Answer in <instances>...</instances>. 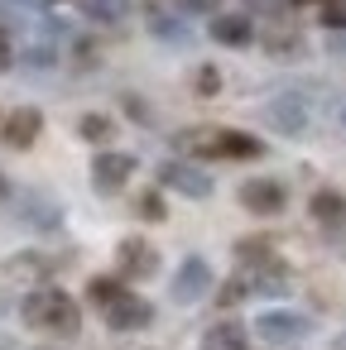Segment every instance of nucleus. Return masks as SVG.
I'll return each mask as SVG.
<instances>
[{"instance_id": "obj_1", "label": "nucleus", "mask_w": 346, "mask_h": 350, "mask_svg": "<svg viewBox=\"0 0 346 350\" xmlns=\"http://www.w3.org/2000/svg\"><path fill=\"white\" fill-rule=\"evenodd\" d=\"M20 317H25V326L49 331V336H77V326H82V312L63 288H34L20 302Z\"/></svg>"}, {"instance_id": "obj_2", "label": "nucleus", "mask_w": 346, "mask_h": 350, "mask_svg": "<svg viewBox=\"0 0 346 350\" xmlns=\"http://www.w3.org/2000/svg\"><path fill=\"white\" fill-rule=\"evenodd\" d=\"M173 149L188 159H260L264 154V144L240 130H183L173 135Z\"/></svg>"}, {"instance_id": "obj_3", "label": "nucleus", "mask_w": 346, "mask_h": 350, "mask_svg": "<svg viewBox=\"0 0 346 350\" xmlns=\"http://www.w3.org/2000/svg\"><path fill=\"white\" fill-rule=\"evenodd\" d=\"M101 317H106V326H111V331H140V326H149V321H154V307H149L145 297H135L130 288H121V293L101 307Z\"/></svg>"}, {"instance_id": "obj_4", "label": "nucleus", "mask_w": 346, "mask_h": 350, "mask_svg": "<svg viewBox=\"0 0 346 350\" xmlns=\"http://www.w3.org/2000/svg\"><path fill=\"white\" fill-rule=\"evenodd\" d=\"M130 173H135V154H97L92 159V187L101 192V197H116L125 183H130Z\"/></svg>"}, {"instance_id": "obj_5", "label": "nucleus", "mask_w": 346, "mask_h": 350, "mask_svg": "<svg viewBox=\"0 0 346 350\" xmlns=\"http://www.w3.org/2000/svg\"><path fill=\"white\" fill-rule=\"evenodd\" d=\"M159 183L164 187H173V192H183V197H193V202H202V197H212V178L197 168V163H178V159H169L164 168H159Z\"/></svg>"}, {"instance_id": "obj_6", "label": "nucleus", "mask_w": 346, "mask_h": 350, "mask_svg": "<svg viewBox=\"0 0 346 350\" xmlns=\"http://www.w3.org/2000/svg\"><path fill=\"white\" fill-rule=\"evenodd\" d=\"M255 331H260V340H269V345H293V340H303V336L312 331V321L298 317V312H260Z\"/></svg>"}, {"instance_id": "obj_7", "label": "nucleus", "mask_w": 346, "mask_h": 350, "mask_svg": "<svg viewBox=\"0 0 346 350\" xmlns=\"http://www.w3.org/2000/svg\"><path fill=\"white\" fill-rule=\"evenodd\" d=\"M116 269H121V278H154L159 273V250L145 245V240H121Z\"/></svg>"}, {"instance_id": "obj_8", "label": "nucleus", "mask_w": 346, "mask_h": 350, "mask_svg": "<svg viewBox=\"0 0 346 350\" xmlns=\"http://www.w3.org/2000/svg\"><path fill=\"white\" fill-rule=\"evenodd\" d=\"M207 288H212V269H207V259L193 254V259H183V269L173 273V288H169V293H173V302L188 307V302L207 297Z\"/></svg>"}, {"instance_id": "obj_9", "label": "nucleus", "mask_w": 346, "mask_h": 350, "mask_svg": "<svg viewBox=\"0 0 346 350\" xmlns=\"http://www.w3.org/2000/svg\"><path fill=\"white\" fill-rule=\"evenodd\" d=\"M284 187L279 183H269V178H255V183H245L240 187V206L245 211H255V216H279L284 211Z\"/></svg>"}, {"instance_id": "obj_10", "label": "nucleus", "mask_w": 346, "mask_h": 350, "mask_svg": "<svg viewBox=\"0 0 346 350\" xmlns=\"http://www.w3.org/2000/svg\"><path fill=\"white\" fill-rule=\"evenodd\" d=\"M39 130H44V116H39L34 106H20L5 125H0V139H5L10 149H29V144L39 139Z\"/></svg>"}, {"instance_id": "obj_11", "label": "nucleus", "mask_w": 346, "mask_h": 350, "mask_svg": "<svg viewBox=\"0 0 346 350\" xmlns=\"http://www.w3.org/2000/svg\"><path fill=\"white\" fill-rule=\"evenodd\" d=\"M63 269V259H53V254H10L5 259V273L10 278H49V273H58Z\"/></svg>"}, {"instance_id": "obj_12", "label": "nucleus", "mask_w": 346, "mask_h": 350, "mask_svg": "<svg viewBox=\"0 0 346 350\" xmlns=\"http://www.w3.org/2000/svg\"><path fill=\"white\" fill-rule=\"evenodd\" d=\"M269 125H274L279 135H303V125H308L303 101H298V96H279V101L269 106Z\"/></svg>"}, {"instance_id": "obj_13", "label": "nucleus", "mask_w": 346, "mask_h": 350, "mask_svg": "<svg viewBox=\"0 0 346 350\" xmlns=\"http://www.w3.org/2000/svg\"><path fill=\"white\" fill-rule=\"evenodd\" d=\"M212 39H217V44H231V49H245V44L255 39V25H250L245 15H217V20H212Z\"/></svg>"}, {"instance_id": "obj_14", "label": "nucleus", "mask_w": 346, "mask_h": 350, "mask_svg": "<svg viewBox=\"0 0 346 350\" xmlns=\"http://www.w3.org/2000/svg\"><path fill=\"white\" fill-rule=\"evenodd\" d=\"M20 216L29 221V226H39V230H53L63 216H58V206L44 197V192H29V197H20Z\"/></svg>"}, {"instance_id": "obj_15", "label": "nucleus", "mask_w": 346, "mask_h": 350, "mask_svg": "<svg viewBox=\"0 0 346 350\" xmlns=\"http://www.w3.org/2000/svg\"><path fill=\"white\" fill-rule=\"evenodd\" d=\"M202 350H250L245 326H236V321H217V326L202 336Z\"/></svg>"}, {"instance_id": "obj_16", "label": "nucleus", "mask_w": 346, "mask_h": 350, "mask_svg": "<svg viewBox=\"0 0 346 350\" xmlns=\"http://www.w3.org/2000/svg\"><path fill=\"white\" fill-rule=\"evenodd\" d=\"M312 216L322 226H346V197L341 192H317L312 197Z\"/></svg>"}, {"instance_id": "obj_17", "label": "nucleus", "mask_w": 346, "mask_h": 350, "mask_svg": "<svg viewBox=\"0 0 346 350\" xmlns=\"http://www.w3.org/2000/svg\"><path fill=\"white\" fill-rule=\"evenodd\" d=\"M149 29H154L159 39H169L173 49H188V44H193V34H188V25H178V20H169V15H159V10L149 15Z\"/></svg>"}, {"instance_id": "obj_18", "label": "nucleus", "mask_w": 346, "mask_h": 350, "mask_svg": "<svg viewBox=\"0 0 346 350\" xmlns=\"http://www.w3.org/2000/svg\"><path fill=\"white\" fill-rule=\"evenodd\" d=\"M82 10H87L92 20H101V25H111V20H121V15L130 10V0H82Z\"/></svg>"}, {"instance_id": "obj_19", "label": "nucleus", "mask_w": 346, "mask_h": 350, "mask_svg": "<svg viewBox=\"0 0 346 350\" xmlns=\"http://www.w3.org/2000/svg\"><path fill=\"white\" fill-rule=\"evenodd\" d=\"M77 135L92 139V144H106V139L116 135V125H111L106 116H82V120H77Z\"/></svg>"}, {"instance_id": "obj_20", "label": "nucleus", "mask_w": 346, "mask_h": 350, "mask_svg": "<svg viewBox=\"0 0 346 350\" xmlns=\"http://www.w3.org/2000/svg\"><path fill=\"white\" fill-rule=\"evenodd\" d=\"M116 293H121V278H92V283H87V302H92L97 312H101Z\"/></svg>"}, {"instance_id": "obj_21", "label": "nucleus", "mask_w": 346, "mask_h": 350, "mask_svg": "<svg viewBox=\"0 0 346 350\" xmlns=\"http://www.w3.org/2000/svg\"><path fill=\"white\" fill-rule=\"evenodd\" d=\"M135 216H145V221H164L169 211H164V202H159V192H145V197L135 202Z\"/></svg>"}, {"instance_id": "obj_22", "label": "nucleus", "mask_w": 346, "mask_h": 350, "mask_svg": "<svg viewBox=\"0 0 346 350\" xmlns=\"http://www.w3.org/2000/svg\"><path fill=\"white\" fill-rule=\"evenodd\" d=\"M322 25L327 29H346V0H327V5H322Z\"/></svg>"}, {"instance_id": "obj_23", "label": "nucleus", "mask_w": 346, "mask_h": 350, "mask_svg": "<svg viewBox=\"0 0 346 350\" xmlns=\"http://www.w3.org/2000/svg\"><path fill=\"white\" fill-rule=\"evenodd\" d=\"M178 10H183V15H217L221 0H178Z\"/></svg>"}, {"instance_id": "obj_24", "label": "nucleus", "mask_w": 346, "mask_h": 350, "mask_svg": "<svg viewBox=\"0 0 346 350\" xmlns=\"http://www.w3.org/2000/svg\"><path fill=\"white\" fill-rule=\"evenodd\" d=\"M217 87H221V77H217V68H202V72H197V92H202V96H212Z\"/></svg>"}, {"instance_id": "obj_25", "label": "nucleus", "mask_w": 346, "mask_h": 350, "mask_svg": "<svg viewBox=\"0 0 346 350\" xmlns=\"http://www.w3.org/2000/svg\"><path fill=\"white\" fill-rule=\"evenodd\" d=\"M10 63H15V49H10V34H5V29H0V72H5Z\"/></svg>"}, {"instance_id": "obj_26", "label": "nucleus", "mask_w": 346, "mask_h": 350, "mask_svg": "<svg viewBox=\"0 0 346 350\" xmlns=\"http://www.w3.org/2000/svg\"><path fill=\"white\" fill-rule=\"evenodd\" d=\"M245 5L264 10V15H284V0H245Z\"/></svg>"}, {"instance_id": "obj_27", "label": "nucleus", "mask_w": 346, "mask_h": 350, "mask_svg": "<svg viewBox=\"0 0 346 350\" xmlns=\"http://www.w3.org/2000/svg\"><path fill=\"white\" fill-rule=\"evenodd\" d=\"M15 5H29V10H44V5H49V0H15Z\"/></svg>"}, {"instance_id": "obj_28", "label": "nucleus", "mask_w": 346, "mask_h": 350, "mask_svg": "<svg viewBox=\"0 0 346 350\" xmlns=\"http://www.w3.org/2000/svg\"><path fill=\"white\" fill-rule=\"evenodd\" d=\"M341 120H346V106H341Z\"/></svg>"}, {"instance_id": "obj_29", "label": "nucleus", "mask_w": 346, "mask_h": 350, "mask_svg": "<svg viewBox=\"0 0 346 350\" xmlns=\"http://www.w3.org/2000/svg\"><path fill=\"white\" fill-rule=\"evenodd\" d=\"M0 192H5V183H0Z\"/></svg>"}, {"instance_id": "obj_30", "label": "nucleus", "mask_w": 346, "mask_h": 350, "mask_svg": "<svg viewBox=\"0 0 346 350\" xmlns=\"http://www.w3.org/2000/svg\"><path fill=\"white\" fill-rule=\"evenodd\" d=\"M39 350H44V345H39Z\"/></svg>"}]
</instances>
